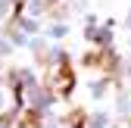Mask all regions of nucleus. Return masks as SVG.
Instances as JSON below:
<instances>
[{"label": "nucleus", "instance_id": "nucleus-1", "mask_svg": "<svg viewBox=\"0 0 131 128\" xmlns=\"http://www.w3.org/2000/svg\"><path fill=\"white\" fill-rule=\"evenodd\" d=\"M47 88H50V94H56V97H69L72 88H75V72L69 66V59L59 56V62L50 69V75H47Z\"/></svg>", "mask_w": 131, "mask_h": 128}]
</instances>
